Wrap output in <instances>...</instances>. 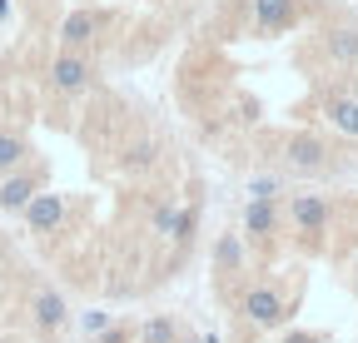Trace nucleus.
Here are the masks:
<instances>
[{
  "instance_id": "ddd939ff",
  "label": "nucleus",
  "mask_w": 358,
  "mask_h": 343,
  "mask_svg": "<svg viewBox=\"0 0 358 343\" xmlns=\"http://www.w3.org/2000/svg\"><path fill=\"white\" fill-rule=\"evenodd\" d=\"M194 229H199V209H194V204H185V209H174V229H169V239H179V244H189V239H194Z\"/></svg>"
},
{
  "instance_id": "412c9836",
  "label": "nucleus",
  "mask_w": 358,
  "mask_h": 343,
  "mask_svg": "<svg viewBox=\"0 0 358 343\" xmlns=\"http://www.w3.org/2000/svg\"><path fill=\"white\" fill-rule=\"evenodd\" d=\"M284 343H324V333H289Z\"/></svg>"
},
{
  "instance_id": "9b49d317",
  "label": "nucleus",
  "mask_w": 358,
  "mask_h": 343,
  "mask_svg": "<svg viewBox=\"0 0 358 343\" xmlns=\"http://www.w3.org/2000/svg\"><path fill=\"white\" fill-rule=\"evenodd\" d=\"M329 124L358 140V100H353V95H334V100H329Z\"/></svg>"
},
{
  "instance_id": "6e6552de",
  "label": "nucleus",
  "mask_w": 358,
  "mask_h": 343,
  "mask_svg": "<svg viewBox=\"0 0 358 343\" xmlns=\"http://www.w3.org/2000/svg\"><path fill=\"white\" fill-rule=\"evenodd\" d=\"M35 189H40V175H6V180H0V209H6V214H20Z\"/></svg>"
},
{
  "instance_id": "4be33fe9",
  "label": "nucleus",
  "mask_w": 358,
  "mask_h": 343,
  "mask_svg": "<svg viewBox=\"0 0 358 343\" xmlns=\"http://www.w3.org/2000/svg\"><path fill=\"white\" fill-rule=\"evenodd\" d=\"M0 20H10V0H0Z\"/></svg>"
},
{
  "instance_id": "9d476101",
  "label": "nucleus",
  "mask_w": 358,
  "mask_h": 343,
  "mask_svg": "<svg viewBox=\"0 0 358 343\" xmlns=\"http://www.w3.org/2000/svg\"><path fill=\"white\" fill-rule=\"evenodd\" d=\"M65 314H70V309H65V298H60L55 289H40V293H35V323H40V328H60Z\"/></svg>"
},
{
  "instance_id": "b1692460",
  "label": "nucleus",
  "mask_w": 358,
  "mask_h": 343,
  "mask_svg": "<svg viewBox=\"0 0 358 343\" xmlns=\"http://www.w3.org/2000/svg\"><path fill=\"white\" fill-rule=\"evenodd\" d=\"M174 343H179V338H174Z\"/></svg>"
},
{
  "instance_id": "0eeeda50",
  "label": "nucleus",
  "mask_w": 358,
  "mask_h": 343,
  "mask_svg": "<svg viewBox=\"0 0 358 343\" xmlns=\"http://www.w3.org/2000/svg\"><path fill=\"white\" fill-rule=\"evenodd\" d=\"M299 20V6L294 0H254V25L264 30V35H279V30H289Z\"/></svg>"
},
{
  "instance_id": "6ab92c4d",
  "label": "nucleus",
  "mask_w": 358,
  "mask_h": 343,
  "mask_svg": "<svg viewBox=\"0 0 358 343\" xmlns=\"http://www.w3.org/2000/svg\"><path fill=\"white\" fill-rule=\"evenodd\" d=\"M105 328H110V314H100V309H90V314H85V333H90V338L105 333Z\"/></svg>"
},
{
  "instance_id": "f257e3e1",
  "label": "nucleus",
  "mask_w": 358,
  "mask_h": 343,
  "mask_svg": "<svg viewBox=\"0 0 358 343\" xmlns=\"http://www.w3.org/2000/svg\"><path fill=\"white\" fill-rule=\"evenodd\" d=\"M50 80H55V90L60 95H80L90 80H95V65H90L80 50H65V55H55V65H50Z\"/></svg>"
},
{
  "instance_id": "aec40b11",
  "label": "nucleus",
  "mask_w": 358,
  "mask_h": 343,
  "mask_svg": "<svg viewBox=\"0 0 358 343\" xmlns=\"http://www.w3.org/2000/svg\"><path fill=\"white\" fill-rule=\"evenodd\" d=\"M95 338H100V343H129L124 328H105V333H95Z\"/></svg>"
},
{
  "instance_id": "7ed1b4c3",
  "label": "nucleus",
  "mask_w": 358,
  "mask_h": 343,
  "mask_svg": "<svg viewBox=\"0 0 358 343\" xmlns=\"http://www.w3.org/2000/svg\"><path fill=\"white\" fill-rule=\"evenodd\" d=\"M244 314H249L254 323H264V328H274V323H284V319H289L279 289H268V284H254V289L244 293Z\"/></svg>"
},
{
  "instance_id": "2eb2a0df",
  "label": "nucleus",
  "mask_w": 358,
  "mask_h": 343,
  "mask_svg": "<svg viewBox=\"0 0 358 343\" xmlns=\"http://www.w3.org/2000/svg\"><path fill=\"white\" fill-rule=\"evenodd\" d=\"M140 343H174V319H169V314L150 319V323L140 328Z\"/></svg>"
},
{
  "instance_id": "f03ea898",
  "label": "nucleus",
  "mask_w": 358,
  "mask_h": 343,
  "mask_svg": "<svg viewBox=\"0 0 358 343\" xmlns=\"http://www.w3.org/2000/svg\"><path fill=\"white\" fill-rule=\"evenodd\" d=\"M289 219H294V229L299 234H324L329 229V199H319V194H294L289 199Z\"/></svg>"
},
{
  "instance_id": "f8f14e48",
  "label": "nucleus",
  "mask_w": 358,
  "mask_h": 343,
  "mask_svg": "<svg viewBox=\"0 0 358 343\" xmlns=\"http://www.w3.org/2000/svg\"><path fill=\"white\" fill-rule=\"evenodd\" d=\"M214 269H219V274H234V269H244L239 234H224V239H219V249H214Z\"/></svg>"
},
{
  "instance_id": "dca6fc26",
  "label": "nucleus",
  "mask_w": 358,
  "mask_h": 343,
  "mask_svg": "<svg viewBox=\"0 0 358 343\" xmlns=\"http://www.w3.org/2000/svg\"><path fill=\"white\" fill-rule=\"evenodd\" d=\"M329 50H334V60H358V30H338L334 40H329Z\"/></svg>"
},
{
  "instance_id": "a211bd4d",
  "label": "nucleus",
  "mask_w": 358,
  "mask_h": 343,
  "mask_svg": "<svg viewBox=\"0 0 358 343\" xmlns=\"http://www.w3.org/2000/svg\"><path fill=\"white\" fill-rule=\"evenodd\" d=\"M174 209H179L174 199H164V204L155 209V234H159V239H169V229H174Z\"/></svg>"
},
{
  "instance_id": "5701e85b",
  "label": "nucleus",
  "mask_w": 358,
  "mask_h": 343,
  "mask_svg": "<svg viewBox=\"0 0 358 343\" xmlns=\"http://www.w3.org/2000/svg\"><path fill=\"white\" fill-rule=\"evenodd\" d=\"M199 343H219V333H204V338H199Z\"/></svg>"
},
{
  "instance_id": "20e7f679",
  "label": "nucleus",
  "mask_w": 358,
  "mask_h": 343,
  "mask_svg": "<svg viewBox=\"0 0 358 343\" xmlns=\"http://www.w3.org/2000/svg\"><path fill=\"white\" fill-rule=\"evenodd\" d=\"M20 214H25V224H30L35 234H50V229L65 219V199H60V194H40V189H35V194H30V204H25Z\"/></svg>"
},
{
  "instance_id": "f3484780",
  "label": "nucleus",
  "mask_w": 358,
  "mask_h": 343,
  "mask_svg": "<svg viewBox=\"0 0 358 343\" xmlns=\"http://www.w3.org/2000/svg\"><path fill=\"white\" fill-rule=\"evenodd\" d=\"M279 180L274 175H259V180H249V199H279Z\"/></svg>"
},
{
  "instance_id": "423d86ee",
  "label": "nucleus",
  "mask_w": 358,
  "mask_h": 343,
  "mask_svg": "<svg viewBox=\"0 0 358 343\" xmlns=\"http://www.w3.org/2000/svg\"><path fill=\"white\" fill-rule=\"evenodd\" d=\"M95 35H100V15H95V10H70V15L60 20V45H65V50H85Z\"/></svg>"
},
{
  "instance_id": "1a4fd4ad",
  "label": "nucleus",
  "mask_w": 358,
  "mask_h": 343,
  "mask_svg": "<svg viewBox=\"0 0 358 343\" xmlns=\"http://www.w3.org/2000/svg\"><path fill=\"white\" fill-rule=\"evenodd\" d=\"M244 229H249L254 239H274V229H279V209H274V199H249V209H244Z\"/></svg>"
},
{
  "instance_id": "39448f33",
  "label": "nucleus",
  "mask_w": 358,
  "mask_h": 343,
  "mask_svg": "<svg viewBox=\"0 0 358 343\" xmlns=\"http://www.w3.org/2000/svg\"><path fill=\"white\" fill-rule=\"evenodd\" d=\"M289 169H294V175H324V169H329L324 145L313 135H294L289 140Z\"/></svg>"
},
{
  "instance_id": "4468645a",
  "label": "nucleus",
  "mask_w": 358,
  "mask_h": 343,
  "mask_svg": "<svg viewBox=\"0 0 358 343\" xmlns=\"http://www.w3.org/2000/svg\"><path fill=\"white\" fill-rule=\"evenodd\" d=\"M20 159H25V140L20 135H0V175H10Z\"/></svg>"
}]
</instances>
